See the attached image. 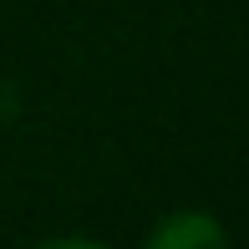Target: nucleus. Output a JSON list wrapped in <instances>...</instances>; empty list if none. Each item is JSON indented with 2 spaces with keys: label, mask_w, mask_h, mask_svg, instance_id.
I'll use <instances>...</instances> for the list:
<instances>
[{
  "label": "nucleus",
  "mask_w": 249,
  "mask_h": 249,
  "mask_svg": "<svg viewBox=\"0 0 249 249\" xmlns=\"http://www.w3.org/2000/svg\"><path fill=\"white\" fill-rule=\"evenodd\" d=\"M31 249H112V244L87 239V234H56V239H41V244H31Z\"/></svg>",
  "instance_id": "f03ea898"
},
{
  "label": "nucleus",
  "mask_w": 249,
  "mask_h": 249,
  "mask_svg": "<svg viewBox=\"0 0 249 249\" xmlns=\"http://www.w3.org/2000/svg\"><path fill=\"white\" fill-rule=\"evenodd\" d=\"M142 249H234L229 229L209 209H173L148 229Z\"/></svg>",
  "instance_id": "f257e3e1"
}]
</instances>
